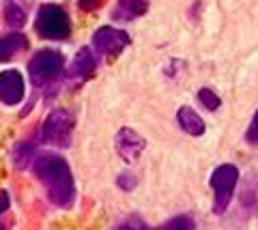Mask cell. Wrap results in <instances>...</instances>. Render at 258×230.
Masks as SVG:
<instances>
[{
    "mask_svg": "<svg viewBox=\"0 0 258 230\" xmlns=\"http://www.w3.org/2000/svg\"><path fill=\"white\" fill-rule=\"evenodd\" d=\"M35 174L43 183L47 196L58 207H69L74 202V177L67 162L58 155H41L35 162Z\"/></svg>",
    "mask_w": 258,
    "mask_h": 230,
    "instance_id": "cell-1",
    "label": "cell"
},
{
    "mask_svg": "<svg viewBox=\"0 0 258 230\" xmlns=\"http://www.w3.org/2000/svg\"><path fill=\"white\" fill-rule=\"evenodd\" d=\"M69 18L60 7L56 5H43L37 13V33L43 39H52V41H60V39L69 37Z\"/></svg>",
    "mask_w": 258,
    "mask_h": 230,
    "instance_id": "cell-2",
    "label": "cell"
},
{
    "mask_svg": "<svg viewBox=\"0 0 258 230\" xmlns=\"http://www.w3.org/2000/svg\"><path fill=\"white\" fill-rule=\"evenodd\" d=\"M64 67V58L60 52L56 50H41L39 54L30 58L28 62V73L32 78V82L37 86H43L47 82L56 80L60 75V71Z\"/></svg>",
    "mask_w": 258,
    "mask_h": 230,
    "instance_id": "cell-3",
    "label": "cell"
},
{
    "mask_svg": "<svg viewBox=\"0 0 258 230\" xmlns=\"http://www.w3.org/2000/svg\"><path fill=\"white\" fill-rule=\"evenodd\" d=\"M237 181H239V170L232 164H224L220 168H215V172L211 174V181H209L215 192V213H224L228 209Z\"/></svg>",
    "mask_w": 258,
    "mask_h": 230,
    "instance_id": "cell-4",
    "label": "cell"
},
{
    "mask_svg": "<svg viewBox=\"0 0 258 230\" xmlns=\"http://www.w3.org/2000/svg\"><path fill=\"white\" fill-rule=\"evenodd\" d=\"M71 131H74V118L64 110H52L43 123V142L52 146H69Z\"/></svg>",
    "mask_w": 258,
    "mask_h": 230,
    "instance_id": "cell-5",
    "label": "cell"
},
{
    "mask_svg": "<svg viewBox=\"0 0 258 230\" xmlns=\"http://www.w3.org/2000/svg\"><path fill=\"white\" fill-rule=\"evenodd\" d=\"M93 45H95V50L99 54L112 58V56L120 54L129 45V37H127V33H123V30H118V28L103 26V28H99L95 33Z\"/></svg>",
    "mask_w": 258,
    "mask_h": 230,
    "instance_id": "cell-6",
    "label": "cell"
},
{
    "mask_svg": "<svg viewBox=\"0 0 258 230\" xmlns=\"http://www.w3.org/2000/svg\"><path fill=\"white\" fill-rule=\"evenodd\" d=\"M114 146H116V153L120 160L125 164H134L144 150V140H142V136H138V133L132 129H120L116 133Z\"/></svg>",
    "mask_w": 258,
    "mask_h": 230,
    "instance_id": "cell-7",
    "label": "cell"
},
{
    "mask_svg": "<svg viewBox=\"0 0 258 230\" xmlns=\"http://www.w3.org/2000/svg\"><path fill=\"white\" fill-rule=\"evenodd\" d=\"M24 97V80L15 69H7L0 73V101L7 106L20 104Z\"/></svg>",
    "mask_w": 258,
    "mask_h": 230,
    "instance_id": "cell-8",
    "label": "cell"
},
{
    "mask_svg": "<svg viewBox=\"0 0 258 230\" xmlns=\"http://www.w3.org/2000/svg\"><path fill=\"white\" fill-rule=\"evenodd\" d=\"M147 9H149L147 0H118L114 11H112V18L123 20V22H132V20L147 13Z\"/></svg>",
    "mask_w": 258,
    "mask_h": 230,
    "instance_id": "cell-9",
    "label": "cell"
},
{
    "mask_svg": "<svg viewBox=\"0 0 258 230\" xmlns=\"http://www.w3.org/2000/svg\"><path fill=\"white\" fill-rule=\"evenodd\" d=\"M176 121H179L181 129L187 131L189 136H203L205 133V121L200 118V114L196 110H191L189 106H183L176 114Z\"/></svg>",
    "mask_w": 258,
    "mask_h": 230,
    "instance_id": "cell-10",
    "label": "cell"
},
{
    "mask_svg": "<svg viewBox=\"0 0 258 230\" xmlns=\"http://www.w3.org/2000/svg\"><path fill=\"white\" fill-rule=\"evenodd\" d=\"M28 47V41H26V37L20 35V33H15V35H7V37H0V60H11L15 54L22 52V50H26Z\"/></svg>",
    "mask_w": 258,
    "mask_h": 230,
    "instance_id": "cell-11",
    "label": "cell"
},
{
    "mask_svg": "<svg viewBox=\"0 0 258 230\" xmlns=\"http://www.w3.org/2000/svg\"><path fill=\"white\" fill-rule=\"evenodd\" d=\"M71 71H74V75L82 78V80H86V78L93 75V71H95V56L91 54V50L82 47V50L78 52L74 65H71Z\"/></svg>",
    "mask_w": 258,
    "mask_h": 230,
    "instance_id": "cell-12",
    "label": "cell"
},
{
    "mask_svg": "<svg viewBox=\"0 0 258 230\" xmlns=\"http://www.w3.org/2000/svg\"><path fill=\"white\" fill-rule=\"evenodd\" d=\"M5 18L9 22V26H13V28H20V26H24V22H26L24 11L15 3H11V0H7V5H5Z\"/></svg>",
    "mask_w": 258,
    "mask_h": 230,
    "instance_id": "cell-13",
    "label": "cell"
},
{
    "mask_svg": "<svg viewBox=\"0 0 258 230\" xmlns=\"http://www.w3.org/2000/svg\"><path fill=\"white\" fill-rule=\"evenodd\" d=\"M32 153H35V150H32V146L26 144V142L18 144V148H15V164H18V168H24V166L32 160Z\"/></svg>",
    "mask_w": 258,
    "mask_h": 230,
    "instance_id": "cell-14",
    "label": "cell"
},
{
    "mask_svg": "<svg viewBox=\"0 0 258 230\" xmlns=\"http://www.w3.org/2000/svg\"><path fill=\"white\" fill-rule=\"evenodd\" d=\"M198 99H200V104H203L205 108H209V110H217L220 108V97H217V95L211 91V89H203L198 93Z\"/></svg>",
    "mask_w": 258,
    "mask_h": 230,
    "instance_id": "cell-15",
    "label": "cell"
},
{
    "mask_svg": "<svg viewBox=\"0 0 258 230\" xmlns=\"http://www.w3.org/2000/svg\"><path fill=\"white\" fill-rule=\"evenodd\" d=\"M164 228H172V230H179V228H194V219L191 217H174L170 221H166Z\"/></svg>",
    "mask_w": 258,
    "mask_h": 230,
    "instance_id": "cell-16",
    "label": "cell"
},
{
    "mask_svg": "<svg viewBox=\"0 0 258 230\" xmlns=\"http://www.w3.org/2000/svg\"><path fill=\"white\" fill-rule=\"evenodd\" d=\"M245 140L249 142V144H258V112L252 118V125H249V129L245 133Z\"/></svg>",
    "mask_w": 258,
    "mask_h": 230,
    "instance_id": "cell-17",
    "label": "cell"
},
{
    "mask_svg": "<svg viewBox=\"0 0 258 230\" xmlns=\"http://www.w3.org/2000/svg\"><path fill=\"white\" fill-rule=\"evenodd\" d=\"M80 3V9H84V11H93L97 5H99V0H78Z\"/></svg>",
    "mask_w": 258,
    "mask_h": 230,
    "instance_id": "cell-18",
    "label": "cell"
},
{
    "mask_svg": "<svg viewBox=\"0 0 258 230\" xmlns=\"http://www.w3.org/2000/svg\"><path fill=\"white\" fill-rule=\"evenodd\" d=\"M9 209V196H7V192H0V213Z\"/></svg>",
    "mask_w": 258,
    "mask_h": 230,
    "instance_id": "cell-19",
    "label": "cell"
},
{
    "mask_svg": "<svg viewBox=\"0 0 258 230\" xmlns=\"http://www.w3.org/2000/svg\"><path fill=\"white\" fill-rule=\"evenodd\" d=\"M118 185H120V187H125V189H129V187H132V179L120 177V179H118Z\"/></svg>",
    "mask_w": 258,
    "mask_h": 230,
    "instance_id": "cell-20",
    "label": "cell"
}]
</instances>
